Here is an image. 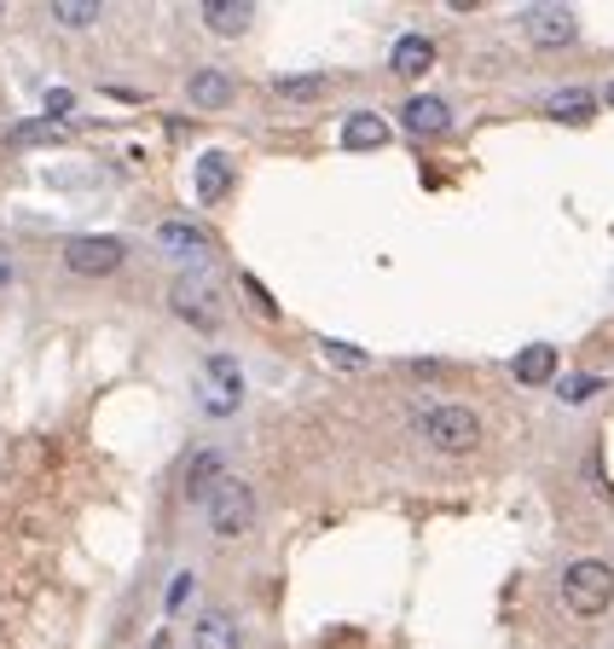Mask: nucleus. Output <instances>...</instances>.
<instances>
[{
    "mask_svg": "<svg viewBox=\"0 0 614 649\" xmlns=\"http://www.w3.org/2000/svg\"><path fill=\"white\" fill-rule=\"evenodd\" d=\"M330 88H337V82H330L325 70H314V75H278V82H273V93L290 99V105H314V99H325Z\"/></svg>",
    "mask_w": 614,
    "mask_h": 649,
    "instance_id": "19",
    "label": "nucleus"
},
{
    "mask_svg": "<svg viewBox=\"0 0 614 649\" xmlns=\"http://www.w3.org/2000/svg\"><path fill=\"white\" fill-rule=\"evenodd\" d=\"M597 99H603V105H614V82H608V88H603V93H597Z\"/></svg>",
    "mask_w": 614,
    "mask_h": 649,
    "instance_id": "28",
    "label": "nucleus"
},
{
    "mask_svg": "<svg viewBox=\"0 0 614 649\" xmlns=\"http://www.w3.org/2000/svg\"><path fill=\"white\" fill-rule=\"evenodd\" d=\"M59 255H64V273L75 278H111L127 262V244L111 239V232H75V239H64Z\"/></svg>",
    "mask_w": 614,
    "mask_h": 649,
    "instance_id": "5",
    "label": "nucleus"
},
{
    "mask_svg": "<svg viewBox=\"0 0 614 649\" xmlns=\"http://www.w3.org/2000/svg\"><path fill=\"white\" fill-rule=\"evenodd\" d=\"M395 140V122L382 111H348L342 116V151H382Z\"/></svg>",
    "mask_w": 614,
    "mask_h": 649,
    "instance_id": "12",
    "label": "nucleus"
},
{
    "mask_svg": "<svg viewBox=\"0 0 614 649\" xmlns=\"http://www.w3.org/2000/svg\"><path fill=\"white\" fill-rule=\"evenodd\" d=\"M186 99H192L197 111H226L238 99V82L226 70H192L186 75Z\"/></svg>",
    "mask_w": 614,
    "mask_h": 649,
    "instance_id": "15",
    "label": "nucleus"
},
{
    "mask_svg": "<svg viewBox=\"0 0 614 649\" xmlns=\"http://www.w3.org/2000/svg\"><path fill=\"white\" fill-rule=\"evenodd\" d=\"M418 429H423L429 447L447 453V458L481 447V412L475 406H429V412H418Z\"/></svg>",
    "mask_w": 614,
    "mask_h": 649,
    "instance_id": "4",
    "label": "nucleus"
},
{
    "mask_svg": "<svg viewBox=\"0 0 614 649\" xmlns=\"http://www.w3.org/2000/svg\"><path fill=\"white\" fill-rule=\"evenodd\" d=\"M157 250L168 255V262H181V267L192 273V267H209L215 239H209L197 221H163V226H157Z\"/></svg>",
    "mask_w": 614,
    "mask_h": 649,
    "instance_id": "7",
    "label": "nucleus"
},
{
    "mask_svg": "<svg viewBox=\"0 0 614 649\" xmlns=\"http://www.w3.org/2000/svg\"><path fill=\"white\" fill-rule=\"evenodd\" d=\"M168 307H174V320L192 325L197 336H215L221 331V302H215L209 284L192 278V273H181V278L168 284Z\"/></svg>",
    "mask_w": 614,
    "mask_h": 649,
    "instance_id": "6",
    "label": "nucleus"
},
{
    "mask_svg": "<svg viewBox=\"0 0 614 649\" xmlns=\"http://www.w3.org/2000/svg\"><path fill=\"white\" fill-rule=\"evenodd\" d=\"M319 354L330 359V366H348V372H360V366H366V354H360V348H348V343H319Z\"/></svg>",
    "mask_w": 614,
    "mask_h": 649,
    "instance_id": "23",
    "label": "nucleus"
},
{
    "mask_svg": "<svg viewBox=\"0 0 614 649\" xmlns=\"http://www.w3.org/2000/svg\"><path fill=\"white\" fill-rule=\"evenodd\" d=\"M192 591H197V580H192V575H181V580H174V586H168V615H186Z\"/></svg>",
    "mask_w": 614,
    "mask_h": 649,
    "instance_id": "24",
    "label": "nucleus"
},
{
    "mask_svg": "<svg viewBox=\"0 0 614 649\" xmlns=\"http://www.w3.org/2000/svg\"><path fill=\"white\" fill-rule=\"evenodd\" d=\"M99 18H105L99 0H53V23H64V30H93Z\"/></svg>",
    "mask_w": 614,
    "mask_h": 649,
    "instance_id": "20",
    "label": "nucleus"
},
{
    "mask_svg": "<svg viewBox=\"0 0 614 649\" xmlns=\"http://www.w3.org/2000/svg\"><path fill=\"white\" fill-rule=\"evenodd\" d=\"M12 278H18V262H12V250L0 244V291H12Z\"/></svg>",
    "mask_w": 614,
    "mask_h": 649,
    "instance_id": "27",
    "label": "nucleus"
},
{
    "mask_svg": "<svg viewBox=\"0 0 614 649\" xmlns=\"http://www.w3.org/2000/svg\"><path fill=\"white\" fill-rule=\"evenodd\" d=\"M510 372H516V383H528V388H545V383L562 372V359H556V348H551V343H528V348H516Z\"/></svg>",
    "mask_w": 614,
    "mask_h": 649,
    "instance_id": "16",
    "label": "nucleus"
},
{
    "mask_svg": "<svg viewBox=\"0 0 614 649\" xmlns=\"http://www.w3.org/2000/svg\"><path fill=\"white\" fill-rule=\"evenodd\" d=\"M221 481H226V453H221V447H197V453L186 458V499L203 505Z\"/></svg>",
    "mask_w": 614,
    "mask_h": 649,
    "instance_id": "14",
    "label": "nucleus"
},
{
    "mask_svg": "<svg viewBox=\"0 0 614 649\" xmlns=\"http://www.w3.org/2000/svg\"><path fill=\"white\" fill-rule=\"evenodd\" d=\"M203 30L209 36H226V41H238V36H249L255 30V7L249 0H203Z\"/></svg>",
    "mask_w": 614,
    "mask_h": 649,
    "instance_id": "13",
    "label": "nucleus"
},
{
    "mask_svg": "<svg viewBox=\"0 0 614 649\" xmlns=\"http://www.w3.org/2000/svg\"><path fill=\"white\" fill-rule=\"evenodd\" d=\"M238 284H244V296H249L255 307H262V314H273V296H267V291H262V284H255V278H249V273H244Z\"/></svg>",
    "mask_w": 614,
    "mask_h": 649,
    "instance_id": "26",
    "label": "nucleus"
},
{
    "mask_svg": "<svg viewBox=\"0 0 614 649\" xmlns=\"http://www.w3.org/2000/svg\"><path fill=\"white\" fill-rule=\"evenodd\" d=\"M400 122H406V134H418V140H441V134H452V105L441 93H412L400 105Z\"/></svg>",
    "mask_w": 614,
    "mask_h": 649,
    "instance_id": "10",
    "label": "nucleus"
},
{
    "mask_svg": "<svg viewBox=\"0 0 614 649\" xmlns=\"http://www.w3.org/2000/svg\"><path fill=\"white\" fill-rule=\"evenodd\" d=\"M522 36H528L533 47H545V53H556V47H574L580 18H574L569 7H528V12H522Z\"/></svg>",
    "mask_w": 614,
    "mask_h": 649,
    "instance_id": "9",
    "label": "nucleus"
},
{
    "mask_svg": "<svg viewBox=\"0 0 614 649\" xmlns=\"http://www.w3.org/2000/svg\"><path fill=\"white\" fill-rule=\"evenodd\" d=\"M41 105H47V122H64V116H75V93L70 88H47Z\"/></svg>",
    "mask_w": 614,
    "mask_h": 649,
    "instance_id": "22",
    "label": "nucleus"
},
{
    "mask_svg": "<svg viewBox=\"0 0 614 649\" xmlns=\"http://www.w3.org/2000/svg\"><path fill=\"white\" fill-rule=\"evenodd\" d=\"M597 388H603V377H574L562 388V400H585V395H597Z\"/></svg>",
    "mask_w": 614,
    "mask_h": 649,
    "instance_id": "25",
    "label": "nucleus"
},
{
    "mask_svg": "<svg viewBox=\"0 0 614 649\" xmlns=\"http://www.w3.org/2000/svg\"><path fill=\"white\" fill-rule=\"evenodd\" d=\"M203 523H209L215 539H244L262 523V505H255V487L244 476H226L209 499H203Z\"/></svg>",
    "mask_w": 614,
    "mask_h": 649,
    "instance_id": "2",
    "label": "nucleus"
},
{
    "mask_svg": "<svg viewBox=\"0 0 614 649\" xmlns=\"http://www.w3.org/2000/svg\"><path fill=\"white\" fill-rule=\"evenodd\" d=\"M226 192H238V163L226 151H203L192 163V197L203 210H215V203H226Z\"/></svg>",
    "mask_w": 614,
    "mask_h": 649,
    "instance_id": "8",
    "label": "nucleus"
},
{
    "mask_svg": "<svg viewBox=\"0 0 614 649\" xmlns=\"http://www.w3.org/2000/svg\"><path fill=\"white\" fill-rule=\"evenodd\" d=\"M562 604H569L580 620H597L614 604V562L603 557H574L562 568Z\"/></svg>",
    "mask_w": 614,
    "mask_h": 649,
    "instance_id": "3",
    "label": "nucleus"
},
{
    "mask_svg": "<svg viewBox=\"0 0 614 649\" xmlns=\"http://www.w3.org/2000/svg\"><path fill=\"white\" fill-rule=\"evenodd\" d=\"M7 140H12V145H59L64 128H59V122H18Z\"/></svg>",
    "mask_w": 614,
    "mask_h": 649,
    "instance_id": "21",
    "label": "nucleus"
},
{
    "mask_svg": "<svg viewBox=\"0 0 614 649\" xmlns=\"http://www.w3.org/2000/svg\"><path fill=\"white\" fill-rule=\"evenodd\" d=\"M192 649H244V627H238V615H233V609H221V604L197 609V620H192Z\"/></svg>",
    "mask_w": 614,
    "mask_h": 649,
    "instance_id": "11",
    "label": "nucleus"
},
{
    "mask_svg": "<svg viewBox=\"0 0 614 649\" xmlns=\"http://www.w3.org/2000/svg\"><path fill=\"white\" fill-rule=\"evenodd\" d=\"M545 111L556 116V122H592V111H597V93L592 88H556L551 99H545Z\"/></svg>",
    "mask_w": 614,
    "mask_h": 649,
    "instance_id": "18",
    "label": "nucleus"
},
{
    "mask_svg": "<svg viewBox=\"0 0 614 649\" xmlns=\"http://www.w3.org/2000/svg\"><path fill=\"white\" fill-rule=\"evenodd\" d=\"M192 400L203 418H238V406H244V366H238V354H209L203 366L192 372Z\"/></svg>",
    "mask_w": 614,
    "mask_h": 649,
    "instance_id": "1",
    "label": "nucleus"
},
{
    "mask_svg": "<svg viewBox=\"0 0 614 649\" xmlns=\"http://www.w3.org/2000/svg\"><path fill=\"white\" fill-rule=\"evenodd\" d=\"M429 64H434V41H429V36H400V41H395L389 70L400 75V82H418Z\"/></svg>",
    "mask_w": 614,
    "mask_h": 649,
    "instance_id": "17",
    "label": "nucleus"
}]
</instances>
